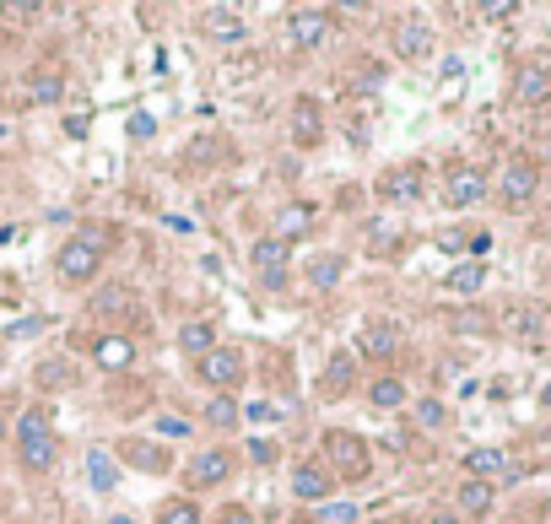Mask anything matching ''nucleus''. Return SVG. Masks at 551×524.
Segmentation results:
<instances>
[{"label":"nucleus","mask_w":551,"mask_h":524,"mask_svg":"<svg viewBox=\"0 0 551 524\" xmlns=\"http://www.w3.org/2000/svg\"><path fill=\"white\" fill-rule=\"evenodd\" d=\"M368 400L379 411H400V406H406V384H400L395 373H379V379L368 384Z\"/></svg>","instance_id":"obj_22"},{"label":"nucleus","mask_w":551,"mask_h":524,"mask_svg":"<svg viewBox=\"0 0 551 524\" xmlns=\"http://www.w3.org/2000/svg\"><path fill=\"white\" fill-rule=\"evenodd\" d=\"M470 254H476V260H481V254H487L492 249V233H470V244H465Z\"/></svg>","instance_id":"obj_40"},{"label":"nucleus","mask_w":551,"mask_h":524,"mask_svg":"<svg viewBox=\"0 0 551 524\" xmlns=\"http://www.w3.org/2000/svg\"><path fill=\"white\" fill-rule=\"evenodd\" d=\"M38 384H44V389H65V384H71V362H65V357H49L44 368H38Z\"/></svg>","instance_id":"obj_31"},{"label":"nucleus","mask_w":551,"mask_h":524,"mask_svg":"<svg viewBox=\"0 0 551 524\" xmlns=\"http://www.w3.org/2000/svg\"><path fill=\"white\" fill-rule=\"evenodd\" d=\"M341 276H346V260H341V254H319V260H308V287L330 292V287H341Z\"/></svg>","instance_id":"obj_20"},{"label":"nucleus","mask_w":551,"mask_h":524,"mask_svg":"<svg viewBox=\"0 0 551 524\" xmlns=\"http://www.w3.org/2000/svg\"><path fill=\"white\" fill-rule=\"evenodd\" d=\"M454 503L465 508V514H460L465 524H470V519H481V514H492V481H470V476H465V487L454 492Z\"/></svg>","instance_id":"obj_17"},{"label":"nucleus","mask_w":551,"mask_h":524,"mask_svg":"<svg viewBox=\"0 0 551 524\" xmlns=\"http://www.w3.org/2000/svg\"><path fill=\"white\" fill-rule=\"evenodd\" d=\"M244 416H254V422H276V406H271V400H254Z\"/></svg>","instance_id":"obj_39"},{"label":"nucleus","mask_w":551,"mask_h":524,"mask_svg":"<svg viewBox=\"0 0 551 524\" xmlns=\"http://www.w3.org/2000/svg\"><path fill=\"white\" fill-rule=\"evenodd\" d=\"M287 33H292V44L298 49H319L330 38V11H292V22H287Z\"/></svg>","instance_id":"obj_12"},{"label":"nucleus","mask_w":551,"mask_h":524,"mask_svg":"<svg viewBox=\"0 0 551 524\" xmlns=\"http://www.w3.org/2000/svg\"><path fill=\"white\" fill-rule=\"evenodd\" d=\"M179 346H184V352H190V357L200 362V357L211 352V346H217V330H211L206 319H195V325H184V330H179Z\"/></svg>","instance_id":"obj_24"},{"label":"nucleus","mask_w":551,"mask_h":524,"mask_svg":"<svg viewBox=\"0 0 551 524\" xmlns=\"http://www.w3.org/2000/svg\"><path fill=\"white\" fill-rule=\"evenodd\" d=\"M546 98H551V76L541 71V65H524V71L514 76V103L530 109V103H546Z\"/></svg>","instance_id":"obj_16"},{"label":"nucleus","mask_w":551,"mask_h":524,"mask_svg":"<svg viewBox=\"0 0 551 524\" xmlns=\"http://www.w3.org/2000/svg\"><path fill=\"white\" fill-rule=\"evenodd\" d=\"M249 460H254V465H271V460H276V443H271V438H254V443H249Z\"/></svg>","instance_id":"obj_38"},{"label":"nucleus","mask_w":551,"mask_h":524,"mask_svg":"<svg viewBox=\"0 0 551 524\" xmlns=\"http://www.w3.org/2000/svg\"><path fill=\"white\" fill-rule=\"evenodd\" d=\"M454 325H460V330H487V319H481V314H460Z\"/></svg>","instance_id":"obj_43"},{"label":"nucleus","mask_w":551,"mask_h":524,"mask_svg":"<svg viewBox=\"0 0 551 524\" xmlns=\"http://www.w3.org/2000/svg\"><path fill=\"white\" fill-rule=\"evenodd\" d=\"M200 379H206L211 395L238 389V384H244V352H233V346H211V352L200 357Z\"/></svg>","instance_id":"obj_4"},{"label":"nucleus","mask_w":551,"mask_h":524,"mask_svg":"<svg viewBox=\"0 0 551 524\" xmlns=\"http://www.w3.org/2000/svg\"><path fill=\"white\" fill-rule=\"evenodd\" d=\"M535 190H541V168L524 163V157H514V163L503 168V179H497V195H503V206H530Z\"/></svg>","instance_id":"obj_6"},{"label":"nucleus","mask_w":551,"mask_h":524,"mask_svg":"<svg viewBox=\"0 0 551 524\" xmlns=\"http://www.w3.org/2000/svg\"><path fill=\"white\" fill-rule=\"evenodd\" d=\"M200 22H206V33H211V38H222V44H238V38L249 33V28H244V17H238V11H227V6H211Z\"/></svg>","instance_id":"obj_19"},{"label":"nucleus","mask_w":551,"mask_h":524,"mask_svg":"<svg viewBox=\"0 0 551 524\" xmlns=\"http://www.w3.org/2000/svg\"><path fill=\"white\" fill-rule=\"evenodd\" d=\"M416 422H422V427H433V433H438V427L449 422V411H443L438 400H416Z\"/></svg>","instance_id":"obj_33"},{"label":"nucleus","mask_w":551,"mask_h":524,"mask_svg":"<svg viewBox=\"0 0 551 524\" xmlns=\"http://www.w3.org/2000/svg\"><path fill=\"white\" fill-rule=\"evenodd\" d=\"M314 519H319V524H352V519H357V503H319Z\"/></svg>","instance_id":"obj_32"},{"label":"nucleus","mask_w":551,"mask_h":524,"mask_svg":"<svg viewBox=\"0 0 551 524\" xmlns=\"http://www.w3.org/2000/svg\"><path fill=\"white\" fill-rule=\"evenodd\" d=\"M125 460L146 470V476H157V470H168V449L163 443H141V438H125Z\"/></svg>","instance_id":"obj_18"},{"label":"nucleus","mask_w":551,"mask_h":524,"mask_svg":"<svg viewBox=\"0 0 551 524\" xmlns=\"http://www.w3.org/2000/svg\"><path fill=\"white\" fill-rule=\"evenodd\" d=\"M352 384H357V362H352V352H335L330 368H325V395H346Z\"/></svg>","instance_id":"obj_23"},{"label":"nucleus","mask_w":551,"mask_h":524,"mask_svg":"<svg viewBox=\"0 0 551 524\" xmlns=\"http://www.w3.org/2000/svg\"><path fill=\"white\" fill-rule=\"evenodd\" d=\"M28 92H33L38 103H55L60 92H65V76H60V71H38L33 82H28Z\"/></svg>","instance_id":"obj_30"},{"label":"nucleus","mask_w":551,"mask_h":524,"mask_svg":"<svg viewBox=\"0 0 551 524\" xmlns=\"http://www.w3.org/2000/svg\"><path fill=\"white\" fill-rule=\"evenodd\" d=\"M157 136V119L152 114H130V141H152Z\"/></svg>","instance_id":"obj_34"},{"label":"nucleus","mask_w":551,"mask_h":524,"mask_svg":"<svg viewBox=\"0 0 551 524\" xmlns=\"http://www.w3.org/2000/svg\"><path fill=\"white\" fill-rule=\"evenodd\" d=\"M330 492H335V476L319 460H303L298 470H292V497H298V503H330Z\"/></svg>","instance_id":"obj_7"},{"label":"nucleus","mask_w":551,"mask_h":524,"mask_svg":"<svg viewBox=\"0 0 551 524\" xmlns=\"http://www.w3.org/2000/svg\"><path fill=\"white\" fill-rule=\"evenodd\" d=\"M427 49H433V28H427V22H416V17H406V22L395 28V55L422 60Z\"/></svg>","instance_id":"obj_15"},{"label":"nucleus","mask_w":551,"mask_h":524,"mask_svg":"<svg viewBox=\"0 0 551 524\" xmlns=\"http://www.w3.org/2000/svg\"><path fill=\"white\" fill-rule=\"evenodd\" d=\"M114 524H136V519H130V514H114Z\"/></svg>","instance_id":"obj_46"},{"label":"nucleus","mask_w":551,"mask_h":524,"mask_svg":"<svg viewBox=\"0 0 551 524\" xmlns=\"http://www.w3.org/2000/svg\"><path fill=\"white\" fill-rule=\"evenodd\" d=\"M368 249H373V254L395 249V227H379V222H373V227H368Z\"/></svg>","instance_id":"obj_35"},{"label":"nucleus","mask_w":551,"mask_h":524,"mask_svg":"<svg viewBox=\"0 0 551 524\" xmlns=\"http://www.w3.org/2000/svg\"><path fill=\"white\" fill-rule=\"evenodd\" d=\"M60 276L71 281V287H87L92 276L103 271V244H98V233H82V238H71V244L60 249Z\"/></svg>","instance_id":"obj_3"},{"label":"nucleus","mask_w":551,"mask_h":524,"mask_svg":"<svg viewBox=\"0 0 551 524\" xmlns=\"http://www.w3.org/2000/svg\"><path fill=\"white\" fill-rule=\"evenodd\" d=\"M395 346H400V335H395L389 319H368V325H362V357L389 362V357H395Z\"/></svg>","instance_id":"obj_14"},{"label":"nucleus","mask_w":551,"mask_h":524,"mask_svg":"<svg viewBox=\"0 0 551 524\" xmlns=\"http://www.w3.org/2000/svg\"><path fill=\"white\" fill-rule=\"evenodd\" d=\"M292 141H298V146L319 141V103L314 98H298V109H292Z\"/></svg>","instance_id":"obj_21"},{"label":"nucleus","mask_w":551,"mask_h":524,"mask_svg":"<svg viewBox=\"0 0 551 524\" xmlns=\"http://www.w3.org/2000/svg\"><path fill=\"white\" fill-rule=\"evenodd\" d=\"M427 524H465V519H460V514H433Z\"/></svg>","instance_id":"obj_44"},{"label":"nucleus","mask_w":551,"mask_h":524,"mask_svg":"<svg viewBox=\"0 0 551 524\" xmlns=\"http://www.w3.org/2000/svg\"><path fill=\"white\" fill-rule=\"evenodd\" d=\"M92 357H98L103 373H125L130 362H136V341H130V335H119V330H109V335H98V341H92Z\"/></svg>","instance_id":"obj_11"},{"label":"nucleus","mask_w":551,"mask_h":524,"mask_svg":"<svg viewBox=\"0 0 551 524\" xmlns=\"http://www.w3.org/2000/svg\"><path fill=\"white\" fill-rule=\"evenodd\" d=\"M325 470L330 476H341V481H362L373 470V454H368V443H362L357 433H341V427H335V433H325Z\"/></svg>","instance_id":"obj_2"},{"label":"nucleus","mask_w":551,"mask_h":524,"mask_svg":"<svg viewBox=\"0 0 551 524\" xmlns=\"http://www.w3.org/2000/svg\"><path fill=\"white\" fill-rule=\"evenodd\" d=\"M157 433L163 438H190V422H179V416H157Z\"/></svg>","instance_id":"obj_37"},{"label":"nucleus","mask_w":551,"mask_h":524,"mask_svg":"<svg viewBox=\"0 0 551 524\" xmlns=\"http://www.w3.org/2000/svg\"><path fill=\"white\" fill-rule=\"evenodd\" d=\"M238 416H244V411L233 406V395H211V400H206V422H211V427H233Z\"/></svg>","instance_id":"obj_29"},{"label":"nucleus","mask_w":551,"mask_h":524,"mask_svg":"<svg viewBox=\"0 0 551 524\" xmlns=\"http://www.w3.org/2000/svg\"><path fill=\"white\" fill-rule=\"evenodd\" d=\"M465 244H470V233H460V227H449V233L438 238V249H443V254H465Z\"/></svg>","instance_id":"obj_36"},{"label":"nucleus","mask_w":551,"mask_h":524,"mask_svg":"<svg viewBox=\"0 0 551 524\" xmlns=\"http://www.w3.org/2000/svg\"><path fill=\"white\" fill-rule=\"evenodd\" d=\"M227 476H233V454H222V449L195 454V460L184 465V481H190V487H222Z\"/></svg>","instance_id":"obj_10"},{"label":"nucleus","mask_w":551,"mask_h":524,"mask_svg":"<svg viewBox=\"0 0 551 524\" xmlns=\"http://www.w3.org/2000/svg\"><path fill=\"white\" fill-rule=\"evenodd\" d=\"M465 470H470V481H492V476L514 481V476H519V470L508 465V454H503V449H487V443H481V449H470V454H465Z\"/></svg>","instance_id":"obj_13"},{"label":"nucleus","mask_w":551,"mask_h":524,"mask_svg":"<svg viewBox=\"0 0 551 524\" xmlns=\"http://www.w3.org/2000/svg\"><path fill=\"white\" fill-rule=\"evenodd\" d=\"M17 449H22V465L28 470H55L60 443H55V427H49L44 406H28L17 416Z\"/></svg>","instance_id":"obj_1"},{"label":"nucleus","mask_w":551,"mask_h":524,"mask_svg":"<svg viewBox=\"0 0 551 524\" xmlns=\"http://www.w3.org/2000/svg\"><path fill=\"white\" fill-rule=\"evenodd\" d=\"M157 524H206V519H200V503H190V497H168Z\"/></svg>","instance_id":"obj_27"},{"label":"nucleus","mask_w":551,"mask_h":524,"mask_svg":"<svg viewBox=\"0 0 551 524\" xmlns=\"http://www.w3.org/2000/svg\"><path fill=\"white\" fill-rule=\"evenodd\" d=\"M0 438H6V416H0Z\"/></svg>","instance_id":"obj_47"},{"label":"nucleus","mask_w":551,"mask_h":524,"mask_svg":"<svg viewBox=\"0 0 551 524\" xmlns=\"http://www.w3.org/2000/svg\"><path fill=\"white\" fill-rule=\"evenodd\" d=\"M422 190H427L422 168H389L379 179V200H389V206H416Z\"/></svg>","instance_id":"obj_8"},{"label":"nucleus","mask_w":551,"mask_h":524,"mask_svg":"<svg viewBox=\"0 0 551 524\" xmlns=\"http://www.w3.org/2000/svg\"><path fill=\"white\" fill-rule=\"evenodd\" d=\"M308 227H314V211H308V206H287V211H281V244H287V238H303L308 233Z\"/></svg>","instance_id":"obj_28"},{"label":"nucleus","mask_w":551,"mask_h":524,"mask_svg":"<svg viewBox=\"0 0 551 524\" xmlns=\"http://www.w3.org/2000/svg\"><path fill=\"white\" fill-rule=\"evenodd\" d=\"M481 281H487V271H481V260H470V265H454L443 287L460 292V298H470V292H481Z\"/></svg>","instance_id":"obj_25"},{"label":"nucleus","mask_w":551,"mask_h":524,"mask_svg":"<svg viewBox=\"0 0 551 524\" xmlns=\"http://www.w3.org/2000/svg\"><path fill=\"white\" fill-rule=\"evenodd\" d=\"M541 406H546V411H551V384H546V389H541Z\"/></svg>","instance_id":"obj_45"},{"label":"nucleus","mask_w":551,"mask_h":524,"mask_svg":"<svg viewBox=\"0 0 551 524\" xmlns=\"http://www.w3.org/2000/svg\"><path fill=\"white\" fill-rule=\"evenodd\" d=\"M87 476H92V487H98V492H109L114 481H119V465H114V454L92 449V454H87Z\"/></svg>","instance_id":"obj_26"},{"label":"nucleus","mask_w":551,"mask_h":524,"mask_svg":"<svg viewBox=\"0 0 551 524\" xmlns=\"http://www.w3.org/2000/svg\"><path fill=\"white\" fill-rule=\"evenodd\" d=\"M222 524H254V514H249V508H227Z\"/></svg>","instance_id":"obj_42"},{"label":"nucleus","mask_w":551,"mask_h":524,"mask_svg":"<svg viewBox=\"0 0 551 524\" xmlns=\"http://www.w3.org/2000/svg\"><path fill=\"white\" fill-rule=\"evenodd\" d=\"M249 265L254 276L265 281V287H287V265H292V244H281V238H254L249 244Z\"/></svg>","instance_id":"obj_5"},{"label":"nucleus","mask_w":551,"mask_h":524,"mask_svg":"<svg viewBox=\"0 0 551 524\" xmlns=\"http://www.w3.org/2000/svg\"><path fill=\"white\" fill-rule=\"evenodd\" d=\"M443 200L460 206V211L481 206V200H487V173H481V168H454L449 184H443Z\"/></svg>","instance_id":"obj_9"},{"label":"nucleus","mask_w":551,"mask_h":524,"mask_svg":"<svg viewBox=\"0 0 551 524\" xmlns=\"http://www.w3.org/2000/svg\"><path fill=\"white\" fill-rule=\"evenodd\" d=\"M357 87H362V92H373V87H379V65H362V76H357Z\"/></svg>","instance_id":"obj_41"}]
</instances>
